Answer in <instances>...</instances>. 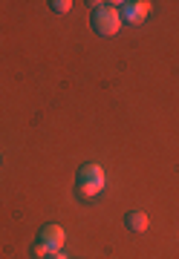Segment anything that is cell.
Wrapping results in <instances>:
<instances>
[{
	"mask_svg": "<svg viewBox=\"0 0 179 259\" xmlns=\"http://www.w3.org/2000/svg\"><path fill=\"white\" fill-rule=\"evenodd\" d=\"M104 185H107V176H104V167L90 161V164L78 167L76 176V193L81 202H95L98 196L104 193Z\"/></svg>",
	"mask_w": 179,
	"mask_h": 259,
	"instance_id": "6da1fadb",
	"label": "cell"
},
{
	"mask_svg": "<svg viewBox=\"0 0 179 259\" xmlns=\"http://www.w3.org/2000/svg\"><path fill=\"white\" fill-rule=\"evenodd\" d=\"M93 29H95V35H101V37H116L119 35V29H122L119 6H113V3L98 6V9L93 12Z\"/></svg>",
	"mask_w": 179,
	"mask_h": 259,
	"instance_id": "7a4b0ae2",
	"label": "cell"
},
{
	"mask_svg": "<svg viewBox=\"0 0 179 259\" xmlns=\"http://www.w3.org/2000/svg\"><path fill=\"white\" fill-rule=\"evenodd\" d=\"M116 6H119L122 23H130V26L145 23V18L151 15V3L148 0H127V3H116Z\"/></svg>",
	"mask_w": 179,
	"mask_h": 259,
	"instance_id": "3957f363",
	"label": "cell"
},
{
	"mask_svg": "<svg viewBox=\"0 0 179 259\" xmlns=\"http://www.w3.org/2000/svg\"><path fill=\"white\" fill-rule=\"evenodd\" d=\"M38 242H44L49 250H64V242H66V231L61 225H44L38 231Z\"/></svg>",
	"mask_w": 179,
	"mask_h": 259,
	"instance_id": "277c9868",
	"label": "cell"
},
{
	"mask_svg": "<svg viewBox=\"0 0 179 259\" xmlns=\"http://www.w3.org/2000/svg\"><path fill=\"white\" fill-rule=\"evenodd\" d=\"M124 225H127V231H133V233H145L151 222H148V213L145 210H130L124 216Z\"/></svg>",
	"mask_w": 179,
	"mask_h": 259,
	"instance_id": "5b68a950",
	"label": "cell"
},
{
	"mask_svg": "<svg viewBox=\"0 0 179 259\" xmlns=\"http://www.w3.org/2000/svg\"><path fill=\"white\" fill-rule=\"evenodd\" d=\"M49 6H52V12H55V15H69V9H73V0H52Z\"/></svg>",
	"mask_w": 179,
	"mask_h": 259,
	"instance_id": "8992f818",
	"label": "cell"
},
{
	"mask_svg": "<svg viewBox=\"0 0 179 259\" xmlns=\"http://www.w3.org/2000/svg\"><path fill=\"white\" fill-rule=\"evenodd\" d=\"M29 253H32V256H35V259H47L49 253H52V250H49L47 245H44V242H35V245H32V250H29Z\"/></svg>",
	"mask_w": 179,
	"mask_h": 259,
	"instance_id": "52a82bcc",
	"label": "cell"
},
{
	"mask_svg": "<svg viewBox=\"0 0 179 259\" xmlns=\"http://www.w3.org/2000/svg\"><path fill=\"white\" fill-rule=\"evenodd\" d=\"M47 259H69V256H66L64 250H52V253H49Z\"/></svg>",
	"mask_w": 179,
	"mask_h": 259,
	"instance_id": "ba28073f",
	"label": "cell"
}]
</instances>
